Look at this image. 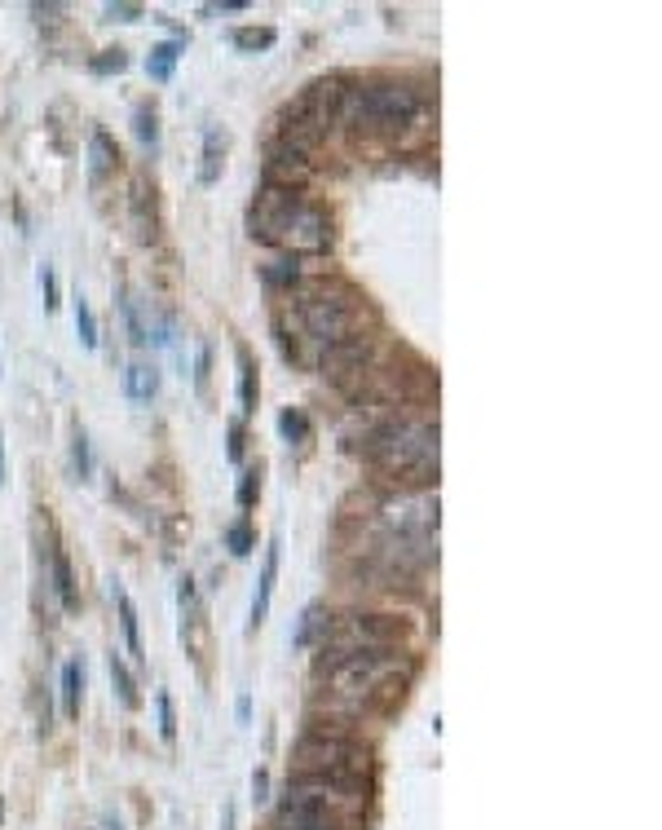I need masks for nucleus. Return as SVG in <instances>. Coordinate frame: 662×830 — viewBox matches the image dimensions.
Masks as SVG:
<instances>
[{
  "label": "nucleus",
  "mask_w": 662,
  "mask_h": 830,
  "mask_svg": "<svg viewBox=\"0 0 662 830\" xmlns=\"http://www.w3.org/2000/svg\"><path fill=\"white\" fill-rule=\"evenodd\" d=\"M40 292H45V310L58 305V279H53V265H40Z\"/></svg>",
  "instance_id": "obj_34"
},
{
  "label": "nucleus",
  "mask_w": 662,
  "mask_h": 830,
  "mask_svg": "<svg viewBox=\"0 0 662 830\" xmlns=\"http://www.w3.org/2000/svg\"><path fill=\"white\" fill-rule=\"evenodd\" d=\"M239 411L243 415L256 411V367L248 354H239Z\"/></svg>",
  "instance_id": "obj_24"
},
{
  "label": "nucleus",
  "mask_w": 662,
  "mask_h": 830,
  "mask_svg": "<svg viewBox=\"0 0 662 830\" xmlns=\"http://www.w3.org/2000/svg\"><path fill=\"white\" fill-rule=\"evenodd\" d=\"M279 429H283L287 442H305L309 438V420H305L301 411H283L279 415Z\"/></svg>",
  "instance_id": "obj_31"
},
{
  "label": "nucleus",
  "mask_w": 662,
  "mask_h": 830,
  "mask_svg": "<svg viewBox=\"0 0 662 830\" xmlns=\"http://www.w3.org/2000/svg\"><path fill=\"white\" fill-rule=\"evenodd\" d=\"M296 279H301V261H296V257H283V261L265 265V283H270V287H292Z\"/></svg>",
  "instance_id": "obj_25"
},
{
  "label": "nucleus",
  "mask_w": 662,
  "mask_h": 830,
  "mask_svg": "<svg viewBox=\"0 0 662 830\" xmlns=\"http://www.w3.org/2000/svg\"><path fill=\"white\" fill-rule=\"evenodd\" d=\"M71 314H76L80 345L84 349H98V318H93V310H89V301H84V296H76V301H71Z\"/></svg>",
  "instance_id": "obj_23"
},
{
  "label": "nucleus",
  "mask_w": 662,
  "mask_h": 830,
  "mask_svg": "<svg viewBox=\"0 0 662 830\" xmlns=\"http://www.w3.org/2000/svg\"><path fill=\"white\" fill-rule=\"evenodd\" d=\"M296 778H323V782H345V786H367L371 778V751L358 738L331 729H309L292 747Z\"/></svg>",
  "instance_id": "obj_6"
},
{
  "label": "nucleus",
  "mask_w": 662,
  "mask_h": 830,
  "mask_svg": "<svg viewBox=\"0 0 662 830\" xmlns=\"http://www.w3.org/2000/svg\"><path fill=\"white\" fill-rule=\"evenodd\" d=\"M111 601H115V610H120V627H124V645H128V654H133V663L142 667V663H146L142 627H137V610H133V601H128V592H124V583H120V579H111Z\"/></svg>",
  "instance_id": "obj_13"
},
{
  "label": "nucleus",
  "mask_w": 662,
  "mask_h": 830,
  "mask_svg": "<svg viewBox=\"0 0 662 830\" xmlns=\"http://www.w3.org/2000/svg\"><path fill=\"white\" fill-rule=\"evenodd\" d=\"M265 791H270V778H265V773L256 769V773H252V795H256V800H265Z\"/></svg>",
  "instance_id": "obj_36"
},
{
  "label": "nucleus",
  "mask_w": 662,
  "mask_h": 830,
  "mask_svg": "<svg viewBox=\"0 0 662 830\" xmlns=\"http://www.w3.org/2000/svg\"><path fill=\"white\" fill-rule=\"evenodd\" d=\"M274 579H279V539L265 544V561H261V579H256V597H252V627L265 623L274 601Z\"/></svg>",
  "instance_id": "obj_12"
},
{
  "label": "nucleus",
  "mask_w": 662,
  "mask_h": 830,
  "mask_svg": "<svg viewBox=\"0 0 662 830\" xmlns=\"http://www.w3.org/2000/svg\"><path fill=\"white\" fill-rule=\"evenodd\" d=\"M111 685H115V694H120V702L128 711H137V702H142V694H137V680H133V672L124 667V658L120 654H111Z\"/></svg>",
  "instance_id": "obj_19"
},
{
  "label": "nucleus",
  "mask_w": 662,
  "mask_h": 830,
  "mask_svg": "<svg viewBox=\"0 0 662 830\" xmlns=\"http://www.w3.org/2000/svg\"><path fill=\"white\" fill-rule=\"evenodd\" d=\"M133 133H137V142H142V146L159 142V120H155L151 106H137V111H133Z\"/></svg>",
  "instance_id": "obj_27"
},
{
  "label": "nucleus",
  "mask_w": 662,
  "mask_h": 830,
  "mask_svg": "<svg viewBox=\"0 0 662 830\" xmlns=\"http://www.w3.org/2000/svg\"><path fill=\"white\" fill-rule=\"evenodd\" d=\"M53 592H58L62 610H76L80 597H76V579H71V561L62 548H53Z\"/></svg>",
  "instance_id": "obj_17"
},
{
  "label": "nucleus",
  "mask_w": 662,
  "mask_h": 830,
  "mask_svg": "<svg viewBox=\"0 0 662 830\" xmlns=\"http://www.w3.org/2000/svg\"><path fill=\"white\" fill-rule=\"evenodd\" d=\"M155 707H159V738L173 742L177 738V720H173V698H168L164 689L155 694Z\"/></svg>",
  "instance_id": "obj_30"
},
{
  "label": "nucleus",
  "mask_w": 662,
  "mask_h": 830,
  "mask_svg": "<svg viewBox=\"0 0 662 830\" xmlns=\"http://www.w3.org/2000/svg\"><path fill=\"white\" fill-rule=\"evenodd\" d=\"M226 433H230V460H234V464H239V460H243V424H239V420H234V424H230V429H226Z\"/></svg>",
  "instance_id": "obj_35"
},
{
  "label": "nucleus",
  "mask_w": 662,
  "mask_h": 830,
  "mask_svg": "<svg viewBox=\"0 0 662 830\" xmlns=\"http://www.w3.org/2000/svg\"><path fill=\"white\" fill-rule=\"evenodd\" d=\"M402 641H407V623L389 619V614H345V619L327 623L323 641H318V654H323L318 667L358 654H393Z\"/></svg>",
  "instance_id": "obj_9"
},
{
  "label": "nucleus",
  "mask_w": 662,
  "mask_h": 830,
  "mask_svg": "<svg viewBox=\"0 0 662 830\" xmlns=\"http://www.w3.org/2000/svg\"><path fill=\"white\" fill-rule=\"evenodd\" d=\"M221 168H226V133L212 129L204 137V164H199V186H212L221 177Z\"/></svg>",
  "instance_id": "obj_16"
},
{
  "label": "nucleus",
  "mask_w": 662,
  "mask_h": 830,
  "mask_svg": "<svg viewBox=\"0 0 662 830\" xmlns=\"http://www.w3.org/2000/svg\"><path fill=\"white\" fill-rule=\"evenodd\" d=\"M309 177H314V168H309V159L301 151H292L287 142H274L270 146V159H265V186H274V190H301Z\"/></svg>",
  "instance_id": "obj_10"
},
{
  "label": "nucleus",
  "mask_w": 662,
  "mask_h": 830,
  "mask_svg": "<svg viewBox=\"0 0 662 830\" xmlns=\"http://www.w3.org/2000/svg\"><path fill=\"white\" fill-rule=\"evenodd\" d=\"M323 672V698L331 711H349L358 716L371 702L402 694V680L411 676V667L398 654H358V658H340V663L318 667Z\"/></svg>",
  "instance_id": "obj_3"
},
{
  "label": "nucleus",
  "mask_w": 662,
  "mask_h": 830,
  "mask_svg": "<svg viewBox=\"0 0 662 830\" xmlns=\"http://www.w3.org/2000/svg\"><path fill=\"white\" fill-rule=\"evenodd\" d=\"M177 58H181V40H164V45L151 49V58H146V76L155 84H168L177 71Z\"/></svg>",
  "instance_id": "obj_15"
},
{
  "label": "nucleus",
  "mask_w": 662,
  "mask_h": 830,
  "mask_svg": "<svg viewBox=\"0 0 662 830\" xmlns=\"http://www.w3.org/2000/svg\"><path fill=\"white\" fill-rule=\"evenodd\" d=\"M367 371V340H349V345H331L323 349V376L331 380H349Z\"/></svg>",
  "instance_id": "obj_11"
},
{
  "label": "nucleus",
  "mask_w": 662,
  "mask_h": 830,
  "mask_svg": "<svg viewBox=\"0 0 662 830\" xmlns=\"http://www.w3.org/2000/svg\"><path fill=\"white\" fill-rule=\"evenodd\" d=\"M9 482V473H5V433H0V486Z\"/></svg>",
  "instance_id": "obj_37"
},
{
  "label": "nucleus",
  "mask_w": 662,
  "mask_h": 830,
  "mask_svg": "<svg viewBox=\"0 0 662 830\" xmlns=\"http://www.w3.org/2000/svg\"><path fill=\"white\" fill-rule=\"evenodd\" d=\"M248 234L265 248H283L292 257H318L331 248V221L318 204H309L301 190L261 186L248 212Z\"/></svg>",
  "instance_id": "obj_1"
},
{
  "label": "nucleus",
  "mask_w": 662,
  "mask_h": 830,
  "mask_svg": "<svg viewBox=\"0 0 662 830\" xmlns=\"http://www.w3.org/2000/svg\"><path fill=\"white\" fill-rule=\"evenodd\" d=\"M296 318H301L305 336H314L323 349H331V345L362 340V327L371 323V310L362 305V296L349 292V287L318 283V287H309V292H301Z\"/></svg>",
  "instance_id": "obj_5"
},
{
  "label": "nucleus",
  "mask_w": 662,
  "mask_h": 830,
  "mask_svg": "<svg viewBox=\"0 0 662 830\" xmlns=\"http://www.w3.org/2000/svg\"><path fill=\"white\" fill-rule=\"evenodd\" d=\"M80 702H84V667H80V658H71L62 667V711L80 716Z\"/></svg>",
  "instance_id": "obj_18"
},
{
  "label": "nucleus",
  "mask_w": 662,
  "mask_h": 830,
  "mask_svg": "<svg viewBox=\"0 0 662 830\" xmlns=\"http://www.w3.org/2000/svg\"><path fill=\"white\" fill-rule=\"evenodd\" d=\"M420 111V93L411 84H362V89H345L340 124L354 133H402L420 120Z\"/></svg>",
  "instance_id": "obj_7"
},
{
  "label": "nucleus",
  "mask_w": 662,
  "mask_h": 830,
  "mask_svg": "<svg viewBox=\"0 0 662 830\" xmlns=\"http://www.w3.org/2000/svg\"><path fill=\"white\" fill-rule=\"evenodd\" d=\"M323 632H327V610L323 605H309V610L301 614V627H296V649H305V645H318L323 641Z\"/></svg>",
  "instance_id": "obj_20"
},
{
  "label": "nucleus",
  "mask_w": 662,
  "mask_h": 830,
  "mask_svg": "<svg viewBox=\"0 0 662 830\" xmlns=\"http://www.w3.org/2000/svg\"><path fill=\"white\" fill-rule=\"evenodd\" d=\"M230 40H234V49L256 53V49H270L274 40H279V31L274 27H239V31H230Z\"/></svg>",
  "instance_id": "obj_22"
},
{
  "label": "nucleus",
  "mask_w": 662,
  "mask_h": 830,
  "mask_svg": "<svg viewBox=\"0 0 662 830\" xmlns=\"http://www.w3.org/2000/svg\"><path fill=\"white\" fill-rule=\"evenodd\" d=\"M367 808V786L287 778V791L274 808V830H358Z\"/></svg>",
  "instance_id": "obj_2"
},
{
  "label": "nucleus",
  "mask_w": 662,
  "mask_h": 830,
  "mask_svg": "<svg viewBox=\"0 0 662 830\" xmlns=\"http://www.w3.org/2000/svg\"><path fill=\"white\" fill-rule=\"evenodd\" d=\"M124 393L133 402H151L159 393V367L155 363H128L124 367Z\"/></svg>",
  "instance_id": "obj_14"
},
{
  "label": "nucleus",
  "mask_w": 662,
  "mask_h": 830,
  "mask_svg": "<svg viewBox=\"0 0 662 830\" xmlns=\"http://www.w3.org/2000/svg\"><path fill=\"white\" fill-rule=\"evenodd\" d=\"M102 14L111 18V23H137V18H142V5H124L120 0V5H106Z\"/></svg>",
  "instance_id": "obj_33"
},
{
  "label": "nucleus",
  "mask_w": 662,
  "mask_h": 830,
  "mask_svg": "<svg viewBox=\"0 0 662 830\" xmlns=\"http://www.w3.org/2000/svg\"><path fill=\"white\" fill-rule=\"evenodd\" d=\"M256 486H261V482H256V468H243V473H239V495H234V499H239V508H243V513L252 508Z\"/></svg>",
  "instance_id": "obj_32"
},
{
  "label": "nucleus",
  "mask_w": 662,
  "mask_h": 830,
  "mask_svg": "<svg viewBox=\"0 0 662 830\" xmlns=\"http://www.w3.org/2000/svg\"><path fill=\"white\" fill-rule=\"evenodd\" d=\"M115 159H120V155H115V142H111V137H106V133H93V137H89V173H93V177H106V173L115 168Z\"/></svg>",
  "instance_id": "obj_21"
},
{
  "label": "nucleus",
  "mask_w": 662,
  "mask_h": 830,
  "mask_svg": "<svg viewBox=\"0 0 662 830\" xmlns=\"http://www.w3.org/2000/svg\"><path fill=\"white\" fill-rule=\"evenodd\" d=\"M89 71L93 76H120V71H128V53L124 49H102L98 58L89 62Z\"/></svg>",
  "instance_id": "obj_26"
},
{
  "label": "nucleus",
  "mask_w": 662,
  "mask_h": 830,
  "mask_svg": "<svg viewBox=\"0 0 662 830\" xmlns=\"http://www.w3.org/2000/svg\"><path fill=\"white\" fill-rule=\"evenodd\" d=\"M71 464H76L80 477H93V446H89V433L76 429V442H71Z\"/></svg>",
  "instance_id": "obj_29"
},
{
  "label": "nucleus",
  "mask_w": 662,
  "mask_h": 830,
  "mask_svg": "<svg viewBox=\"0 0 662 830\" xmlns=\"http://www.w3.org/2000/svg\"><path fill=\"white\" fill-rule=\"evenodd\" d=\"M226 548L234 552V557H248V552L256 548V535H252L248 521H234V526L226 530Z\"/></svg>",
  "instance_id": "obj_28"
},
{
  "label": "nucleus",
  "mask_w": 662,
  "mask_h": 830,
  "mask_svg": "<svg viewBox=\"0 0 662 830\" xmlns=\"http://www.w3.org/2000/svg\"><path fill=\"white\" fill-rule=\"evenodd\" d=\"M367 460L389 477H437V424L429 420H389L367 438Z\"/></svg>",
  "instance_id": "obj_4"
},
{
  "label": "nucleus",
  "mask_w": 662,
  "mask_h": 830,
  "mask_svg": "<svg viewBox=\"0 0 662 830\" xmlns=\"http://www.w3.org/2000/svg\"><path fill=\"white\" fill-rule=\"evenodd\" d=\"M340 102H345V80L340 76L305 84L296 93V102L283 111V142L301 155L314 151L318 142H327V133L340 124Z\"/></svg>",
  "instance_id": "obj_8"
}]
</instances>
